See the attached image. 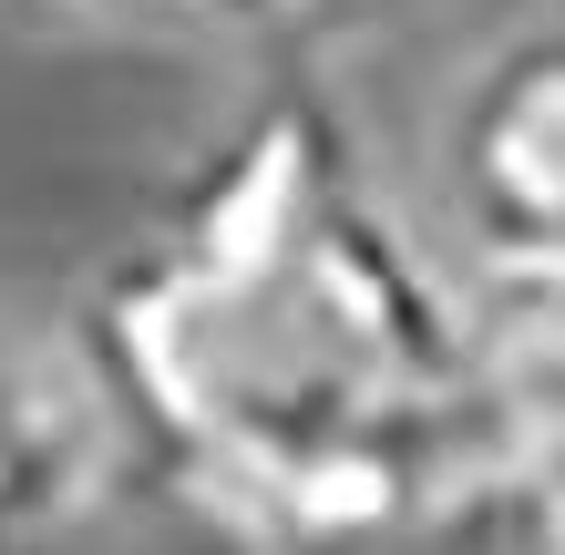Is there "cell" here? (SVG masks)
Returning <instances> with one entry per match:
<instances>
[{
    "instance_id": "7a4b0ae2",
    "label": "cell",
    "mask_w": 565,
    "mask_h": 555,
    "mask_svg": "<svg viewBox=\"0 0 565 555\" xmlns=\"http://www.w3.org/2000/svg\"><path fill=\"white\" fill-rule=\"evenodd\" d=\"M443 206L483 288H565V21L504 31L443 114Z\"/></svg>"
},
{
    "instance_id": "6da1fadb",
    "label": "cell",
    "mask_w": 565,
    "mask_h": 555,
    "mask_svg": "<svg viewBox=\"0 0 565 555\" xmlns=\"http://www.w3.org/2000/svg\"><path fill=\"white\" fill-rule=\"evenodd\" d=\"M114 442L247 555L462 525L473 299L319 93H268L83 299Z\"/></svg>"
},
{
    "instance_id": "3957f363",
    "label": "cell",
    "mask_w": 565,
    "mask_h": 555,
    "mask_svg": "<svg viewBox=\"0 0 565 555\" xmlns=\"http://www.w3.org/2000/svg\"><path fill=\"white\" fill-rule=\"evenodd\" d=\"M504 555H565V288L473 299V483Z\"/></svg>"
},
{
    "instance_id": "5b68a950",
    "label": "cell",
    "mask_w": 565,
    "mask_h": 555,
    "mask_svg": "<svg viewBox=\"0 0 565 555\" xmlns=\"http://www.w3.org/2000/svg\"><path fill=\"white\" fill-rule=\"evenodd\" d=\"M104 11H154V21H247V11H288V0H104Z\"/></svg>"
},
{
    "instance_id": "277c9868",
    "label": "cell",
    "mask_w": 565,
    "mask_h": 555,
    "mask_svg": "<svg viewBox=\"0 0 565 555\" xmlns=\"http://www.w3.org/2000/svg\"><path fill=\"white\" fill-rule=\"evenodd\" d=\"M73 483H83V412L11 350V330H0V525L42 535L52 514L73 504Z\"/></svg>"
},
{
    "instance_id": "8992f818",
    "label": "cell",
    "mask_w": 565,
    "mask_h": 555,
    "mask_svg": "<svg viewBox=\"0 0 565 555\" xmlns=\"http://www.w3.org/2000/svg\"><path fill=\"white\" fill-rule=\"evenodd\" d=\"M0 555H42V545H31V525H0Z\"/></svg>"
}]
</instances>
